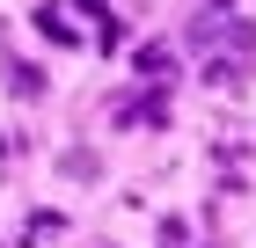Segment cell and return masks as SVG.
<instances>
[{"instance_id": "cell-1", "label": "cell", "mask_w": 256, "mask_h": 248, "mask_svg": "<svg viewBox=\"0 0 256 248\" xmlns=\"http://www.w3.org/2000/svg\"><path fill=\"white\" fill-rule=\"evenodd\" d=\"M59 175H66V183H96V153H88V146H66L59 153Z\"/></svg>"}]
</instances>
